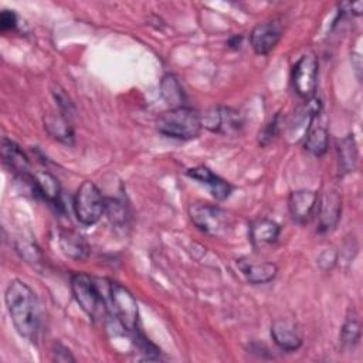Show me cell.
<instances>
[{
  "mask_svg": "<svg viewBox=\"0 0 363 363\" xmlns=\"http://www.w3.org/2000/svg\"><path fill=\"white\" fill-rule=\"evenodd\" d=\"M360 339V320L354 311H350L345 319L340 332V340L345 346L353 347Z\"/></svg>",
  "mask_w": 363,
  "mask_h": 363,
  "instance_id": "obj_24",
  "label": "cell"
},
{
  "mask_svg": "<svg viewBox=\"0 0 363 363\" xmlns=\"http://www.w3.org/2000/svg\"><path fill=\"white\" fill-rule=\"evenodd\" d=\"M186 174L194 180H197L199 183L207 186V189L210 190V193L213 194V197H216L217 200H225L230 194H231V184L228 182H225L224 179H221L220 176L214 174L208 167L206 166H196L191 167L186 172Z\"/></svg>",
  "mask_w": 363,
  "mask_h": 363,
  "instance_id": "obj_14",
  "label": "cell"
},
{
  "mask_svg": "<svg viewBox=\"0 0 363 363\" xmlns=\"http://www.w3.org/2000/svg\"><path fill=\"white\" fill-rule=\"evenodd\" d=\"M271 336L275 345L286 352H294L302 345V335L296 323L291 319H277L271 325Z\"/></svg>",
  "mask_w": 363,
  "mask_h": 363,
  "instance_id": "obj_13",
  "label": "cell"
},
{
  "mask_svg": "<svg viewBox=\"0 0 363 363\" xmlns=\"http://www.w3.org/2000/svg\"><path fill=\"white\" fill-rule=\"evenodd\" d=\"M156 129L164 136L190 140L200 135L203 125L200 113L186 105L162 112L156 119Z\"/></svg>",
  "mask_w": 363,
  "mask_h": 363,
  "instance_id": "obj_2",
  "label": "cell"
},
{
  "mask_svg": "<svg viewBox=\"0 0 363 363\" xmlns=\"http://www.w3.org/2000/svg\"><path fill=\"white\" fill-rule=\"evenodd\" d=\"M4 302L16 330L34 342L41 326V309L34 291L26 282L13 279L6 288Z\"/></svg>",
  "mask_w": 363,
  "mask_h": 363,
  "instance_id": "obj_1",
  "label": "cell"
},
{
  "mask_svg": "<svg viewBox=\"0 0 363 363\" xmlns=\"http://www.w3.org/2000/svg\"><path fill=\"white\" fill-rule=\"evenodd\" d=\"M105 213L108 216V218L113 223V224H123L125 218H126V210L125 206L119 201V200H113V199H105Z\"/></svg>",
  "mask_w": 363,
  "mask_h": 363,
  "instance_id": "obj_25",
  "label": "cell"
},
{
  "mask_svg": "<svg viewBox=\"0 0 363 363\" xmlns=\"http://www.w3.org/2000/svg\"><path fill=\"white\" fill-rule=\"evenodd\" d=\"M17 27V16L13 10H3L0 14V28L1 31H10Z\"/></svg>",
  "mask_w": 363,
  "mask_h": 363,
  "instance_id": "obj_27",
  "label": "cell"
},
{
  "mask_svg": "<svg viewBox=\"0 0 363 363\" xmlns=\"http://www.w3.org/2000/svg\"><path fill=\"white\" fill-rule=\"evenodd\" d=\"M60 245L65 255L72 259H85L89 255L88 242L75 231H62L60 235Z\"/></svg>",
  "mask_w": 363,
  "mask_h": 363,
  "instance_id": "obj_20",
  "label": "cell"
},
{
  "mask_svg": "<svg viewBox=\"0 0 363 363\" xmlns=\"http://www.w3.org/2000/svg\"><path fill=\"white\" fill-rule=\"evenodd\" d=\"M345 7H347V10L345 11H350L354 16H360L363 11V1H353V3H343Z\"/></svg>",
  "mask_w": 363,
  "mask_h": 363,
  "instance_id": "obj_31",
  "label": "cell"
},
{
  "mask_svg": "<svg viewBox=\"0 0 363 363\" xmlns=\"http://www.w3.org/2000/svg\"><path fill=\"white\" fill-rule=\"evenodd\" d=\"M203 128L217 133H234L240 130L242 121L237 111L227 106H214L200 113Z\"/></svg>",
  "mask_w": 363,
  "mask_h": 363,
  "instance_id": "obj_8",
  "label": "cell"
},
{
  "mask_svg": "<svg viewBox=\"0 0 363 363\" xmlns=\"http://www.w3.org/2000/svg\"><path fill=\"white\" fill-rule=\"evenodd\" d=\"M54 96H55V101L58 102V106H60V112H62L64 115H69L72 112V102L71 99L68 98V95L64 92V89H60L58 91L55 89L54 91Z\"/></svg>",
  "mask_w": 363,
  "mask_h": 363,
  "instance_id": "obj_28",
  "label": "cell"
},
{
  "mask_svg": "<svg viewBox=\"0 0 363 363\" xmlns=\"http://www.w3.org/2000/svg\"><path fill=\"white\" fill-rule=\"evenodd\" d=\"M279 115L277 113L261 130H259V135H258V142L261 146H267L268 143L272 142V139L277 136L278 130H279Z\"/></svg>",
  "mask_w": 363,
  "mask_h": 363,
  "instance_id": "obj_26",
  "label": "cell"
},
{
  "mask_svg": "<svg viewBox=\"0 0 363 363\" xmlns=\"http://www.w3.org/2000/svg\"><path fill=\"white\" fill-rule=\"evenodd\" d=\"M281 227L278 223L268 218H257L250 224L248 235L254 247H264L272 244L279 237Z\"/></svg>",
  "mask_w": 363,
  "mask_h": 363,
  "instance_id": "obj_18",
  "label": "cell"
},
{
  "mask_svg": "<svg viewBox=\"0 0 363 363\" xmlns=\"http://www.w3.org/2000/svg\"><path fill=\"white\" fill-rule=\"evenodd\" d=\"M282 37V27L278 21H265L257 24L250 33V43L255 54H269Z\"/></svg>",
  "mask_w": 363,
  "mask_h": 363,
  "instance_id": "obj_10",
  "label": "cell"
},
{
  "mask_svg": "<svg viewBox=\"0 0 363 363\" xmlns=\"http://www.w3.org/2000/svg\"><path fill=\"white\" fill-rule=\"evenodd\" d=\"M1 156H3V162L6 166H9V169H11L16 174L21 176V177H30V162L28 157L26 156V153L21 150V147L7 139L3 138L1 140Z\"/></svg>",
  "mask_w": 363,
  "mask_h": 363,
  "instance_id": "obj_16",
  "label": "cell"
},
{
  "mask_svg": "<svg viewBox=\"0 0 363 363\" xmlns=\"http://www.w3.org/2000/svg\"><path fill=\"white\" fill-rule=\"evenodd\" d=\"M52 359L55 362H75V359L71 356L69 350L64 345H61V343H54Z\"/></svg>",
  "mask_w": 363,
  "mask_h": 363,
  "instance_id": "obj_30",
  "label": "cell"
},
{
  "mask_svg": "<svg viewBox=\"0 0 363 363\" xmlns=\"http://www.w3.org/2000/svg\"><path fill=\"white\" fill-rule=\"evenodd\" d=\"M241 40H242V37L241 35H233L230 40H228V45L231 47V48H240V45H241Z\"/></svg>",
  "mask_w": 363,
  "mask_h": 363,
  "instance_id": "obj_32",
  "label": "cell"
},
{
  "mask_svg": "<svg viewBox=\"0 0 363 363\" xmlns=\"http://www.w3.org/2000/svg\"><path fill=\"white\" fill-rule=\"evenodd\" d=\"M318 194L313 190H295L288 197V208L292 218L298 223H308L316 211Z\"/></svg>",
  "mask_w": 363,
  "mask_h": 363,
  "instance_id": "obj_12",
  "label": "cell"
},
{
  "mask_svg": "<svg viewBox=\"0 0 363 363\" xmlns=\"http://www.w3.org/2000/svg\"><path fill=\"white\" fill-rule=\"evenodd\" d=\"M160 94L170 108L186 106V94L179 78L173 74H166L160 81Z\"/></svg>",
  "mask_w": 363,
  "mask_h": 363,
  "instance_id": "obj_21",
  "label": "cell"
},
{
  "mask_svg": "<svg viewBox=\"0 0 363 363\" xmlns=\"http://www.w3.org/2000/svg\"><path fill=\"white\" fill-rule=\"evenodd\" d=\"M105 301H108V309H111L122 328L133 332L138 326L139 308L132 292L118 282H109L106 288V299H104V302Z\"/></svg>",
  "mask_w": 363,
  "mask_h": 363,
  "instance_id": "obj_3",
  "label": "cell"
},
{
  "mask_svg": "<svg viewBox=\"0 0 363 363\" xmlns=\"http://www.w3.org/2000/svg\"><path fill=\"white\" fill-rule=\"evenodd\" d=\"M72 206L77 220L84 225L98 223L105 213V199L96 184L91 180H85L78 187Z\"/></svg>",
  "mask_w": 363,
  "mask_h": 363,
  "instance_id": "obj_5",
  "label": "cell"
},
{
  "mask_svg": "<svg viewBox=\"0 0 363 363\" xmlns=\"http://www.w3.org/2000/svg\"><path fill=\"white\" fill-rule=\"evenodd\" d=\"M44 126L50 136L57 139L61 143L72 145L74 143V129L71 126L69 118L62 112L47 113L44 116Z\"/></svg>",
  "mask_w": 363,
  "mask_h": 363,
  "instance_id": "obj_19",
  "label": "cell"
},
{
  "mask_svg": "<svg viewBox=\"0 0 363 363\" xmlns=\"http://www.w3.org/2000/svg\"><path fill=\"white\" fill-rule=\"evenodd\" d=\"M337 160L339 172L342 174L353 172L357 162V147L353 135H347L337 140Z\"/></svg>",
  "mask_w": 363,
  "mask_h": 363,
  "instance_id": "obj_22",
  "label": "cell"
},
{
  "mask_svg": "<svg viewBox=\"0 0 363 363\" xmlns=\"http://www.w3.org/2000/svg\"><path fill=\"white\" fill-rule=\"evenodd\" d=\"M240 271L245 277V279L251 284H267L272 281L278 272V267L274 262L262 261V262H252L251 259L241 258L237 262Z\"/></svg>",
  "mask_w": 363,
  "mask_h": 363,
  "instance_id": "obj_15",
  "label": "cell"
},
{
  "mask_svg": "<svg viewBox=\"0 0 363 363\" xmlns=\"http://www.w3.org/2000/svg\"><path fill=\"white\" fill-rule=\"evenodd\" d=\"M71 291L79 308L91 318H95L105 305L99 285L85 272H75L71 277Z\"/></svg>",
  "mask_w": 363,
  "mask_h": 363,
  "instance_id": "obj_6",
  "label": "cell"
},
{
  "mask_svg": "<svg viewBox=\"0 0 363 363\" xmlns=\"http://www.w3.org/2000/svg\"><path fill=\"white\" fill-rule=\"evenodd\" d=\"M320 101L315 96L306 99L305 105H302L294 115L291 123H289V129H288V135L292 140H301L305 138V135L308 133V130L312 128V122L316 118V115L320 112Z\"/></svg>",
  "mask_w": 363,
  "mask_h": 363,
  "instance_id": "obj_11",
  "label": "cell"
},
{
  "mask_svg": "<svg viewBox=\"0 0 363 363\" xmlns=\"http://www.w3.org/2000/svg\"><path fill=\"white\" fill-rule=\"evenodd\" d=\"M303 147L311 155L320 157L328 152L329 147V133L322 126H315L308 130L303 138Z\"/></svg>",
  "mask_w": 363,
  "mask_h": 363,
  "instance_id": "obj_23",
  "label": "cell"
},
{
  "mask_svg": "<svg viewBox=\"0 0 363 363\" xmlns=\"http://www.w3.org/2000/svg\"><path fill=\"white\" fill-rule=\"evenodd\" d=\"M318 230L320 233L329 231L336 227L342 213V199L336 190H326L318 196L316 204Z\"/></svg>",
  "mask_w": 363,
  "mask_h": 363,
  "instance_id": "obj_9",
  "label": "cell"
},
{
  "mask_svg": "<svg viewBox=\"0 0 363 363\" xmlns=\"http://www.w3.org/2000/svg\"><path fill=\"white\" fill-rule=\"evenodd\" d=\"M318 82V58L315 54L309 52L302 55L292 69V85L295 92L303 98L309 99L316 91Z\"/></svg>",
  "mask_w": 363,
  "mask_h": 363,
  "instance_id": "obj_7",
  "label": "cell"
},
{
  "mask_svg": "<svg viewBox=\"0 0 363 363\" xmlns=\"http://www.w3.org/2000/svg\"><path fill=\"white\" fill-rule=\"evenodd\" d=\"M18 251L20 254L30 262H35L38 259H41V254H40V250L33 245V244H28V242H24V244H20L18 247Z\"/></svg>",
  "mask_w": 363,
  "mask_h": 363,
  "instance_id": "obj_29",
  "label": "cell"
},
{
  "mask_svg": "<svg viewBox=\"0 0 363 363\" xmlns=\"http://www.w3.org/2000/svg\"><path fill=\"white\" fill-rule=\"evenodd\" d=\"M189 217L200 231L214 237L227 234L231 227V218L225 210L204 201L191 203L189 206Z\"/></svg>",
  "mask_w": 363,
  "mask_h": 363,
  "instance_id": "obj_4",
  "label": "cell"
},
{
  "mask_svg": "<svg viewBox=\"0 0 363 363\" xmlns=\"http://www.w3.org/2000/svg\"><path fill=\"white\" fill-rule=\"evenodd\" d=\"M28 180L35 194L55 206L60 204L61 186L54 174H51L50 172H38L35 174H31Z\"/></svg>",
  "mask_w": 363,
  "mask_h": 363,
  "instance_id": "obj_17",
  "label": "cell"
}]
</instances>
